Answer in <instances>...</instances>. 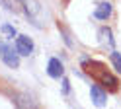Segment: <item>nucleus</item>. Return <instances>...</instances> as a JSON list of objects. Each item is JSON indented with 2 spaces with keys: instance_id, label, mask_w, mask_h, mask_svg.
Instances as JSON below:
<instances>
[{
  "instance_id": "1",
  "label": "nucleus",
  "mask_w": 121,
  "mask_h": 109,
  "mask_svg": "<svg viewBox=\"0 0 121 109\" xmlns=\"http://www.w3.org/2000/svg\"><path fill=\"white\" fill-rule=\"evenodd\" d=\"M82 70H84L96 84L104 86L108 92H117L119 90V80L108 70V66H105L104 62L92 60V59H82Z\"/></svg>"
},
{
  "instance_id": "2",
  "label": "nucleus",
  "mask_w": 121,
  "mask_h": 109,
  "mask_svg": "<svg viewBox=\"0 0 121 109\" xmlns=\"http://www.w3.org/2000/svg\"><path fill=\"white\" fill-rule=\"evenodd\" d=\"M0 59L4 60L6 66L10 68H18L20 66V54L18 51H14V47L8 43H0Z\"/></svg>"
},
{
  "instance_id": "3",
  "label": "nucleus",
  "mask_w": 121,
  "mask_h": 109,
  "mask_svg": "<svg viewBox=\"0 0 121 109\" xmlns=\"http://www.w3.org/2000/svg\"><path fill=\"white\" fill-rule=\"evenodd\" d=\"M16 51H18V54H22V57H29V54L33 53V41L27 35H20L16 39Z\"/></svg>"
},
{
  "instance_id": "4",
  "label": "nucleus",
  "mask_w": 121,
  "mask_h": 109,
  "mask_svg": "<svg viewBox=\"0 0 121 109\" xmlns=\"http://www.w3.org/2000/svg\"><path fill=\"white\" fill-rule=\"evenodd\" d=\"M16 103H18V109H37V101H35V97H33L29 92L18 93Z\"/></svg>"
},
{
  "instance_id": "5",
  "label": "nucleus",
  "mask_w": 121,
  "mask_h": 109,
  "mask_svg": "<svg viewBox=\"0 0 121 109\" xmlns=\"http://www.w3.org/2000/svg\"><path fill=\"white\" fill-rule=\"evenodd\" d=\"M90 96H92L94 105H98V107H104V105H105L108 93H105V92L100 88V86H92V88H90Z\"/></svg>"
},
{
  "instance_id": "6",
  "label": "nucleus",
  "mask_w": 121,
  "mask_h": 109,
  "mask_svg": "<svg viewBox=\"0 0 121 109\" xmlns=\"http://www.w3.org/2000/svg\"><path fill=\"white\" fill-rule=\"evenodd\" d=\"M47 72L51 78H60L65 72V68H63V62H60L59 59H51L49 60V64H47Z\"/></svg>"
},
{
  "instance_id": "7",
  "label": "nucleus",
  "mask_w": 121,
  "mask_h": 109,
  "mask_svg": "<svg viewBox=\"0 0 121 109\" xmlns=\"http://www.w3.org/2000/svg\"><path fill=\"white\" fill-rule=\"evenodd\" d=\"M111 12H113V6L109 4V2H102L100 6L96 8V12H94V16L98 20H108L109 16H111Z\"/></svg>"
},
{
  "instance_id": "8",
  "label": "nucleus",
  "mask_w": 121,
  "mask_h": 109,
  "mask_svg": "<svg viewBox=\"0 0 121 109\" xmlns=\"http://www.w3.org/2000/svg\"><path fill=\"white\" fill-rule=\"evenodd\" d=\"M20 2L26 6V12H27V16H35L37 12H39V4H37L35 0H20Z\"/></svg>"
},
{
  "instance_id": "9",
  "label": "nucleus",
  "mask_w": 121,
  "mask_h": 109,
  "mask_svg": "<svg viewBox=\"0 0 121 109\" xmlns=\"http://www.w3.org/2000/svg\"><path fill=\"white\" fill-rule=\"evenodd\" d=\"M109 59H111V64L115 66V70H117V72H121V53L113 51V53L109 54Z\"/></svg>"
},
{
  "instance_id": "10",
  "label": "nucleus",
  "mask_w": 121,
  "mask_h": 109,
  "mask_svg": "<svg viewBox=\"0 0 121 109\" xmlns=\"http://www.w3.org/2000/svg\"><path fill=\"white\" fill-rule=\"evenodd\" d=\"M100 35H102V39H104V41H108L109 45H113V39H111V29L104 27V29L100 31Z\"/></svg>"
},
{
  "instance_id": "11",
  "label": "nucleus",
  "mask_w": 121,
  "mask_h": 109,
  "mask_svg": "<svg viewBox=\"0 0 121 109\" xmlns=\"http://www.w3.org/2000/svg\"><path fill=\"white\" fill-rule=\"evenodd\" d=\"M2 33H6L12 39V37H16V29H14L12 25H8V23H4V25H2Z\"/></svg>"
},
{
  "instance_id": "12",
  "label": "nucleus",
  "mask_w": 121,
  "mask_h": 109,
  "mask_svg": "<svg viewBox=\"0 0 121 109\" xmlns=\"http://www.w3.org/2000/svg\"><path fill=\"white\" fill-rule=\"evenodd\" d=\"M0 6H4L6 10H10V12L16 10V6H14V0H0Z\"/></svg>"
},
{
  "instance_id": "13",
  "label": "nucleus",
  "mask_w": 121,
  "mask_h": 109,
  "mask_svg": "<svg viewBox=\"0 0 121 109\" xmlns=\"http://www.w3.org/2000/svg\"><path fill=\"white\" fill-rule=\"evenodd\" d=\"M63 92H69V80H63Z\"/></svg>"
},
{
  "instance_id": "14",
  "label": "nucleus",
  "mask_w": 121,
  "mask_h": 109,
  "mask_svg": "<svg viewBox=\"0 0 121 109\" xmlns=\"http://www.w3.org/2000/svg\"><path fill=\"white\" fill-rule=\"evenodd\" d=\"M63 2H65V4H66V2H69V0H63Z\"/></svg>"
}]
</instances>
